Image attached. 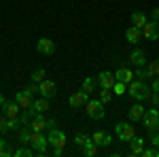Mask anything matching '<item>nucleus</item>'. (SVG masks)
<instances>
[{"instance_id": "ddd939ff", "label": "nucleus", "mask_w": 159, "mask_h": 157, "mask_svg": "<svg viewBox=\"0 0 159 157\" xmlns=\"http://www.w3.org/2000/svg\"><path fill=\"white\" fill-rule=\"evenodd\" d=\"M129 64L132 66H147V53L142 51V49H134L132 53H129Z\"/></svg>"}, {"instance_id": "bb28decb", "label": "nucleus", "mask_w": 159, "mask_h": 157, "mask_svg": "<svg viewBox=\"0 0 159 157\" xmlns=\"http://www.w3.org/2000/svg\"><path fill=\"white\" fill-rule=\"evenodd\" d=\"M9 155H13L11 142H9V140H4V138H0V157H9Z\"/></svg>"}, {"instance_id": "f704fd0d", "label": "nucleus", "mask_w": 159, "mask_h": 157, "mask_svg": "<svg viewBox=\"0 0 159 157\" xmlns=\"http://www.w3.org/2000/svg\"><path fill=\"white\" fill-rule=\"evenodd\" d=\"M7 130H9V127H7V115H4V117H0V134L7 132Z\"/></svg>"}, {"instance_id": "412c9836", "label": "nucleus", "mask_w": 159, "mask_h": 157, "mask_svg": "<svg viewBox=\"0 0 159 157\" xmlns=\"http://www.w3.org/2000/svg\"><path fill=\"white\" fill-rule=\"evenodd\" d=\"M32 109L36 110V113H47L49 110V98H38V100H34V104H32Z\"/></svg>"}, {"instance_id": "9b49d317", "label": "nucleus", "mask_w": 159, "mask_h": 157, "mask_svg": "<svg viewBox=\"0 0 159 157\" xmlns=\"http://www.w3.org/2000/svg\"><path fill=\"white\" fill-rule=\"evenodd\" d=\"M91 140L98 146H108L110 142H112V136H110L108 132H104V130H96V132L91 134Z\"/></svg>"}, {"instance_id": "0eeeda50", "label": "nucleus", "mask_w": 159, "mask_h": 157, "mask_svg": "<svg viewBox=\"0 0 159 157\" xmlns=\"http://www.w3.org/2000/svg\"><path fill=\"white\" fill-rule=\"evenodd\" d=\"M38 94L43 98H53L57 94V83H55V81H49V79L40 81V83H38Z\"/></svg>"}, {"instance_id": "7ed1b4c3", "label": "nucleus", "mask_w": 159, "mask_h": 157, "mask_svg": "<svg viewBox=\"0 0 159 157\" xmlns=\"http://www.w3.org/2000/svg\"><path fill=\"white\" fill-rule=\"evenodd\" d=\"M28 145L34 149L36 155H45V153H47V145H49V140H47V136H45L43 132H32V138H30Z\"/></svg>"}, {"instance_id": "c756f323", "label": "nucleus", "mask_w": 159, "mask_h": 157, "mask_svg": "<svg viewBox=\"0 0 159 157\" xmlns=\"http://www.w3.org/2000/svg\"><path fill=\"white\" fill-rule=\"evenodd\" d=\"M89 138H91V136H87V134H83V132H81V134H76V136H74V145L83 149V145H85Z\"/></svg>"}, {"instance_id": "473e14b6", "label": "nucleus", "mask_w": 159, "mask_h": 157, "mask_svg": "<svg viewBox=\"0 0 159 157\" xmlns=\"http://www.w3.org/2000/svg\"><path fill=\"white\" fill-rule=\"evenodd\" d=\"M24 91H25V94H28V96H32V98H34V96H36V94H38V83H34V81H32V83L28 85V87H25Z\"/></svg>"}, {"instance_id": "6e6552de", "label": "nucleus", "mask_w": 159, "mask_h": 157, "mask_svg": "<svg viewBox=\"0 0 159 157\" xmlns=\"http://www.w3.org/2000/svg\"><path fill=\"white\" fill-rule=\"evenodd\" d=\"M142 38H147V40H157L159 38V21H155V19L147 21L144 28H142Z\"/></svg>"}, {"instance_id": "2f4dec72", "label": "nucleus", "mask_w": 159, "mask_h": 157, "mask_svg": "<svg viewBox=\"0 0 159 157\" xmlns=\"http://www.w3.org/2000/svg\"><path fill=\"white\" fill-rule=\"evenodd\" d=\"M100 100H102L104 104H108L110 100H112V89H102V91H100Z\"/></svg>"}, {"instance_id": "c85d7f7f", "label": "nucleus", "mask_w": 159, "mask_h": 157, "mask_svg": "<svg viewBox=\"0 0 159 157\" xmlns=\"http://www.w3.org/2000/svg\"><path fill=\"white\" fill-rule=\"evenodd\" d=\"M45 79H47L45 68H38V70H34V72H32V81H34V83H40V81H45Z\"/></svg>"}, {"instance_id": "a211bd4d", "label": "nucleus", "mask_w": 159, "mask_h": 157, "mask_svg": "<svg viewBox=\"0 0 159 157\" xmlns=\"http://www.w3.org/2000/svg\"><path fill=\"white\" fill-rule=\"evenodd\" d=\"M140 38H142V30H140V28H136V25H129V28L125 30V40H127V43L136 45Z\"/></svg>"}, {"instance_id": "aec40b11", "label": "nucleus", "mask_w": 159, "mask_h": 157, "mask_svg": "<svg viewBox=\"0 0 159 157\" xmlns=\"http://www.w3.org/2000/svg\"><path fill=\"white\" fill-rule=\"evenodd\" d=\"M144 117V109H142V104H134V106H129V121L136 123V121H142Z\"/></svg>"}, {"instance_id": "4c0bfd02", "label": "nucleus", "mask_w": 159, "mask_h": 157, "mask_svg": "<svg viewBox=\"0 0 159 157\" xmlns=\"http://www.w3.org/2000/svg\"><path fill=\"white\" fill-rule=\"evenodd\" d=\"M55 127V121L53 119H47V130H53Z\"/></svg>"}, {"instance_id": "f257e3e1", "label": "nucleus", "mask_w": 159, "mask_h": 157, "mask_svg": "<svg viewBox=\"0 0 159 157\" xmlns=\"http://www.w3.org/2000/svg\"><path fill=\"white\" fill-rule=\"evenodd\" d=\"M127 94L134 98V100H138V102H144L148 98V94H151V87L142 79H134L132 83L127 85Z\"/></svg>"}, {"instance_id": "1a4fd4ad", "label": "nucleus", "mask_w": 159, "mask_h": 157, "mask_svg": "<svg viewBox=\"0 0 159 157\" xmlns=\"http://www.w3.org/2000/svg\"><path fill=\"white\" fill-rule=\"evenodd\" d=\"M117 83V79H115V72H108V70H102L98 74V85L102 89H112Z\"/></svg>"}, {"instance_id": "2eb2a0df", "label": "nucleus", "mask_w": 159, "mask_h": 157, "mask_svg": "<svg viewBox=\"0 0 159 157\" xmlns=\"http://www.w3.org/2000/svg\"><path fill=\"white\" fill-rule=\"evenodd\" d=\"M15 102H17L24 110H30V109H32V104H34L32 96H28L25 91H17V94H15Z\"/></svg>"}, {"instance_id": "e433bc0d", "label": "nucleus", "mask_w": 159, "mask_h": 157, "mask_svg": "<svg viewBox=\"0 0 159 157\" xmlns=\"http://www.w3.org/2000/svg\"><path fill=\"white\" fill-rule=\"evenodd\" d=\"M151 17H153L155 21H159V7H157V9H153V13H151Z\"/></svg>"}, {"instance_id": "4be33fe9", "label": "nucleus", "mask_w": 159, "mask_h": 157, "mask_svg": "<svg viewBox=\"0 0 159 157\" xmlns=\"http://www.w3.org/2000/svg\"><path fill=\"white\" fill-rule=\"evenodd\" d=\"M147 21H148V17L144 15V13L136 11L134 15H132V25H136V28H140V30L144 28V24H147Z\"/></svg>"}, {"instance_id": "a878e982", "label": "nucleus", "mask_w": 159, "mask_h": 157, "mask_svg": "<svg viewBox=\"0 0 159 157\" xmlns=\"http://www.w3.org/2000/svg\"><path fill=\"white\" fill-rule=\"evenodd\" d=\"M147 72H148V79H155V76H159V60L148 62V64H147Z\"/></svg>"}, {"instance_id": "7c9ffc66", "label": "nucleus", "mask_w": 159, "mask_h": 157, "mask_svg": "<svg viewBox=\"0 0 159 157\" xmlns=\"http://www.w3.org/2000/svg\"><path fill=\"white\" fill-rule=\"evenodd\" d=\"M125 89H127V85L121 83V81H117L115 87H112V94H115V96H123V94H125Z\"/></svg>"}, {"instance_id": "39448f33", "label": "nucleus", "mask_w": 159, "mask_h": 157, "mask_svg": "<svg viewBox=\"0 0 159 157\" xmlns=\"http://www.w3.org/2000/svg\"><path fill=\"white\" fill-rule=\"evenodd\" d=\"M115 134H117V138H119L121 142H129L136 136V130H134L132 123H117V125H115Z\"/></svg>"}, {"instance_id": "c9c22d12", "label": "nucleus", "mask_w": 159, "mask_h": 157, "mask_svg": "<svg viewBox=\"0 0 159 157\" xmlns=\"http://www.w3.org/2000/svg\"><path fill=\"white\" fill-rule=\"evenodd\" d=\"M151 89L159 94V76H155V79H153V85H151Z\"/></svg>"}, {"instance_id": "58836bf2", "label": "nucleus", "mask_w": 159, "mask_h": 157, "mask_svg": "<svg viewBox=\"0 0 159 157\" xmlns=\"http://www.w3.org/2000/svg\"><path fill=\"white\" fill-rule=\"evenodd\" d=\"M61 153H64V149H53V155H55V157H60Z\"/></svg>"}, {"instance_id": "f3484780", "label": "nucleus", "mask_w": 159, "mask_h": 157, "mask_svg": "<svg viewBox=\"0 0 159 157\" xmlns=\"http://www.w3.org/2000/svg\"><path fill=\"white\" fill-rule=\"evenodd\" d=\"M2 110H4V115H7L9 119L19 117V115H21V113H19V110H21V106H19L15 100H13V102H4V104H2Z\"/></svg>"}, {"instance_id": "f8f14e48", "label": "nucleus", "mask_w": 159, "mask_h": 157, "mask_svg": "<svg viewBox=\"0 0 159 157\" xmlns=\"http://www.w3.org/2000/svg\"><path fill=\"white\" fill-rule=\"evenodd\" d=\"M36 49H38V53H43V55H53L55 53V45H53L51 38H40L36 43Z\"/></svg>"}, {"instance_id": "423d86ee", "label": "nucleus", "mask_w": 159, "mask_h": 157, "mask_svg": "<svg viewBox=\"0 0 159 157\" xmlns=\"http://www.w3.org/2000/svg\"><path fill=\"white\" fill-rule=\"evenodd\" d=\"M47 140H49V145H53V149H64L66 146V134L61 132L60 127H53V130H49V134H47Z\"/></svg>"}, {"instance_id": "ea45409f", "label": "nucleus", "mask_w": 159, "mask_h": 157, "mask_svg": "<svg viewBox=\"0 0 159 157\" xmlns=\"http://www.w3.org/2000/svg\"><path fill=\"white\" fill-rule=\"evenodd\" d=\"M4 102H7V100H4V98L0 96V106H2V104H4Z\"/></svg>"}, {"instance_id": "9d476101", "label": "nucleus", "mask_w": 159, "mask_h": 157, "mask_svg": "<svg viewBox=\"0 0 159 157\" xmlns=\"http://www.w3.org/2000/svg\"><path fill=\"white\" fill-rule=\"evenodd\" d=\"M87 100H89V94H85L83 89H79V91H74L72 96L68 98V104H70L72 109H79V106H85Z\"/></svg>"}, {"instance_id": "b1692460", "label": "nucleus", "mask_w": 159, "mask_h": 157, "mask_svg": "<svg viewBox=\"0 0 159 157\" xmlns=\"http://www.w3.org/2000/svg\"><path fill=\"white\" fill-rule=\"evenodd\" d=\"M30 138H32V127H30V125H21V127H19V140H21L24 145H28Z\"/></svg>"}, {"instance_id": "5701e85b", "label": "nucleus", "mask_w": 159, "mask_h": 157, "mask_svg": "<svg viewBox=\"0 0 159 157\" xmlns=\"http://www.w3.org/2000/svg\"><path fill=\"white\" fill-rule=\"evenodd\" d=\"M98 149H100V146L96 145V142H93L91 138H89V140H87L85 145H83V155H87V157H93V155H98Z\"/></svg>"}, {"instance_id": "cd10ccee", "label": "nucleus", "mask_w": 159, "mask_h": 157, "mask_svg": "<svg viewBox=\"0 0 159 157\" xmlns=\"http://www.w3.org/2000/svg\"><path fill=\"white\" fill-rule=\"evenodd\" d=\"M13 155H15V157H32V155H36V153H34L32 146H30V149H28V146H21V149L13 151Z\"/></svg>"}, {"instance_id": "20e7f679", "label": "nucleus", "mask_w": 159, "mask_h": 157, "mask_svg": "<svg viewBox=\"0 0 159 157\" xmlns=\"http://www.w3.org/2000/svg\"><path fill=\"white\" fill-rule=\"evenodd\" d=\"M142 125L147 127L148 132H153V130H157V127H159V110H157V106H153V109H147V110H144Z\"/></svg>"}, {"instance_id": "f03ea898", "label": "nucleus", "mask_w": 159, "mask_h": 157, "mask_svg": "<svg viewBox=\"0 0 159 157\" xmlns=\"http://www.w3.org/2000/svg\"><path fill=\"white\" fill-rule=\"evenodd\" d=\"M85 113L91 117V119H104L106 110H104V102L102 100H87L85 102Z\"/></svg>"}, {"instance_id": "393cba45", "label": "nucleus", "mask_w": 159, "mask_h": 157, "mask_svg": "<svg viewBox=\"0 0 159 157\" xmlns=\"http://www.w3.org/2000/svg\"><path fill=\"white\" fill-rule=\"evenodd\" d=\"M96 85H98V79L93 81V79L89 76V79H85V81H83V85H81V89H83L85 94H93V91H96Z\"/></svg>"}, {"instance_id": "6ab92c4d", "label": "nucleus", "mask_w": 159, "mask_h": 157, "mask_svg": "<svg viewBox=\"0 0 159 157\" xmlns=\"http://www.w3.org/2000/svg\"><path fill=\"white\" fill-rule=\"evenodd\" d=\"M115 79L121 81V83H125V85H129L136 79V74L132 72V70H127V68H119V70L115 72Z\"/></svg>"}, {"instance_id": "dca6fc26", "label": "nucleus", "mask_w": 159, "mask_h": 157, "mask_svg": "<svg viewBox=\"0 0 159 157\" xmlns=\"http://www.w3.org/2000/svg\"><path fill=\"white\" fill-rule=\"evenodd\" d=\"M142 151H144V138L134 136L129 140V155H142Z\"/></svg>"}, {"instance_id": "72a5a7b5", "label": "nucleus", "mask_w": 159, "mask_h": 157, "mask_svg": "<svg viewBox=\"0 0 159 157\" xmlns=\"http://www.w3.org/2000/svg\"><path fill=\"white\" fill-rule=\"evenodd\" d=\"M151 142H153V146H157V149H159V127L151 132Z\"/></svg>"}, {"instance_id": "4468645a", "label": "nucleus", "mask_w": 159, "mask_h": 157, "mask_svg": "<svg viewBox=\"0 0 159 157\" xmlns=\"http://www.w3.org/2000/svg\"><path fill=\"white\" fill-rule=\"evenodd\" d=\"M28 125L32 127V132H43V130H47V119L43 117V113H36V115L30 119Z\"/></svg>"}]
</instances>
